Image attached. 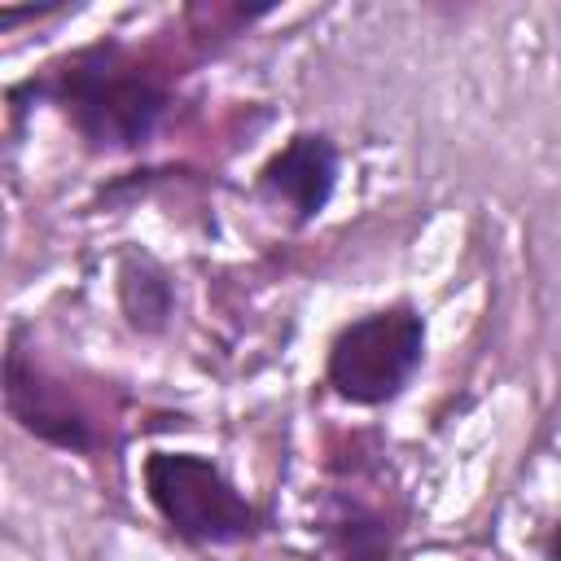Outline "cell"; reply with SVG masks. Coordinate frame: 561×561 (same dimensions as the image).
I'll return each instance as SVG.
<instances>
[{"mask_svg": "<svg viewBox=\"0 0 561 561\" xmlns=\"http://www.w3.org/2000/svg\"><path fill=\"white\" fill-rule=\"evenodd\" d=\"M140 482L162 526L188 548H228L263 530L259 504L202 451L153 447L140 460Z\"/></svg>", "mask_w": 561, "mask_h": 561, "instance_id": "2", "label": "cell"}, {"mask_svg": "<svg viewBox=\"0 0 561 561\" xmlns=\"http://www.w3.org/2000/svg\"><path fill=\"white\" fill-rule=\"evenodd\" d=\"M4 412L22 434L66 456H92L105 443L88 403L22 346V329H9L4 346Z\"/></svg>", "mask_w": 561, "mask_h": 561, "instance_id": "4", "label": "cell"}, {"mask_svg": "<svg viewBox=\"0 0 561 561\" xmlns=\"http://www.w3.org/2000/svg\"><path fill=\"white\" fill-rule=\"evenodd\" d=\"M18 92L57 105L70 131L92 153L145 149L171 110L167 79L118 39H96L88 48L66 53L35 79L18 83Z\"/></svg>", "mask_w": 561, "mask_h": 561, "instance_id": "1", "label": "cell"}, {"mask_svg": "<svg viewBox=\"0 0 561 561\" xmlns=\"http://www.w3.org/2000/svg\"><path fill=\"white\" fill-rule=\"evenodd\" d=\"M425 316L416 302L394 298L346 320L324 351V386L351 408L394 403L425 364Z\"/></svg>", "mask_w": 561, "mask_h": 561, "instance_id": "3", "label": "cell"}, {"mask_svg": "<svg viewBox=\"0 0 561 561\" xmlns=\"http://www.w3.org/2000/svg\"><path fill=\"white\" fill-rule=\"evenodd\" d=\"M316 535H320V561H390L394 557L390 517L351 491H333L324 500Z\"/></svg>", "mask_w": 561, "mask_h": 561, "instance_id": "6", "label": "cell"}, {"mask_svg": "<svg viewBox=\"0 0 561 561\" xmlns=\"http://www.w3.org/2000/svg\"><path fill=\"white\" fill-rule=\"evenodd\" d=\"M118 311L127 320V329L136 333H162L175 316V285H171V272L145 254V250H131L123 254L118 263Z\"/></svg>", "mask_w": 561, "mask_h": 561, "instance_id": "7", "label": "cell"}, {"mask_svg": "<svg viewBox=\"0 0 561 561\" xmlns=\"http://www.w3.org/2000/svg\"><path fill=\"white\" fill-rule=\"evenodd\" d=\"M337 180H342V149L329 131H294L254 175V193L272 206V210H285V219L294 228H307L316 224L333 193H337Z\"/></svg>", "mask_w": 561, "mask_h": 561, "instance_id": "5", "label": "cell"}, {"mask_svg": "<svg viewBox=\"0 0 561 561\" xmlns=\"http://www.w3.org/2000/svg\"><path fill=\"white\" fill-rule=\"evenodd\" d=\"M543 557H548V561H561V517L552 522V530H548V539H543Z\"/></svg>", "mask_w": 561, "mask_h": 561, "instance_id": "8", "label": "cell"}]
</instances>
